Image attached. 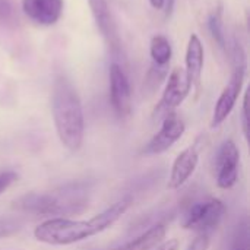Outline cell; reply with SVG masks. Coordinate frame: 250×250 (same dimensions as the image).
<instances>
[{
  "mask_svg": "<svg viewBox=\"0 0 250 250\" xmlns=\"http://www.w3.org/2000/svg\"><path fill=\"white\" fill-rule=\"evenodd\" d=\"M133 196H125L89 220L50 218L34 230V237L40 243L50 246H69L94 237L110 229L132 207Z\"/></svg>",
  "mask_w": 250,
  "mask_h": 250,
  "instance_id": "cell-1",
  "label": "cell"
},
{
  "mask_svg": "<svg viewBox=\"0 0 250 250\" xmlns=\"http://www.w3.org/2000/svg\"><path fill=\"white\" fill-rule=\"evenodd\" d=\"M51 113L62 145L72 152L79 151L85 136L83 108L75 85L64 75L56 76L53 82Z\"/></svg>",
  "mask_w": 250,
  "mask_h": 250,
  "instance_id": "cell-2",
  "label": "cell"
},
{
  "mask_svg": "<svg viewBox=\"0 0 250 250\" xmlns=\"http://www.w3.org/2000/svg\"><path fill=\"white\" fill-rule=\"evenodd\" d=\"M91 185L88 182H73L53 190L29 192L13 201V208L21 212L35 215H64L82 214L89 207Z\"/></svg>",
  "mask_w": 250,
  "mask_h": 250,
  "instance_id": "cell-3",
  "label": "cell"
},
{
  "mask_svg": "<svg viewBox=\"0 0 250 250\" xmlns=\"http://www.w3.org/2000/svg\"><path fill=\"white\" fill-rule=\"evenodd\" d=\"M231 54H233V57H231L233 70H231V75H230L227 85L224 86L223 92L220 94V97L215 103L212 119H211V127L212 129L221 126L227 120V117L234 110L237 100H239L242 89H243V83H245V78H246V67H248L246 53L239 42H234Z\"/></svg>",
  "mask_w": 250,
  "mask_h": 250,
  "instance_id": "cell-4",
  "label": "cell"
},
{
  "mask_svg": "<svg viewBox=\"0 0 250 250\" xmlns=\"http://www.w3.org/2000/svg\"><path fill=\"white\" fill-rule=\"evenodd\" d=\"M226 212L227 207L221 199L205 198L193 202L188 208L182 218V227L185 230L211 234V231L220 226Z\"/></svg>",
  "mask_w": 250,
  "mask_h": 250,
  "instance_id": "cell-5",
  "label": "cell"
},
{
  "mask_svg": "<svg viewBox=\"0 0 250 250\" xmlns=\"http://www.w3.org/2000/svg\"><path fill=\"white\" fill-rule=\"evenodd\" d=\"M192 86L183 67H176L168 75L163 97L157 104L152 117L155 120H163L166 116L176 111V108L188 98Z\"/></svg>",
  "mask_w": 250,
  "mask_h": 250,
  "instance_id": "cell-6",
  "label": "cell"
},
{
  "mask_svg": "<svg viewBox=\"0 0 250 250\" xmlns=\"http://www.w3.org/2000/svg\"><path fill=\"white\" fill-rule=\"evenodd\" d=\"M185 130H186V125L176 113L166 116L163 119L160 130L142 148V154L160 155L168 151L179 139H182V136L185 135Z\"/></svg>",
  "mask_w": 250,
  "mask_h": 250,
  "instance_id": "cell-7",
  "label": "cell"
},
{
  "mask_svg": "<svg viewBox=\"0 0 250 250\" xmlns=\"http://www.w3.org/2000/svg\"><path fill=\"white\" fill-rule=\"evenodd\" d=\"M240 151L233 139H227L221 144L217 154V174L215 180L220 189H231L239 180Z\"/></svg>",
  "mask_w": 250,
  "mask_h": 250,
  "instance_id": "cell-8",
  "label": "cell"
},
{
  "mask_svg": "<svg viewBox=\"0 0 250 250\" xmlns=\"http://www.w3.org/2000/svg\"><path fill=\"white\" fill-rule=\"evenodd\" d=\"M108 79L111 107L120 119H125L132 111V88L129 78L119 63H111Z\"/></svg>",
  "mask_w": 250,
  "mask_h": 250,
  "instance_id": "cell-9",
  "label": "cell"
},
{
  "mask_svg": "<svg viewBox=\"0 0 250 250\" xmlns=\"http://www.w3.org/2000/svg\"><path fill=\"white\" fill-rule=\"evenodd\" d=\"M204 148L202 136L195 141L193 145L183 149L174 160L170 171V179L167 183V188L171 190L180 189L195 173L198 164H199V154Z\"/></svg>",
  "mask_w": 250,
  "mask_h": 250,
  "instance_id": "cell-10",
  "label": "cell"
},
{
  "mask_svg": "<svg viewBox=\"0 0 250 250\" xmlns=\"http://www.w3.org/2000/svg\"><path fill=\"white\" fill-rule=\"evenodd\" d=\"M63 6V0H22L23 13L41 26L54 25L62 18Z\"/></svg>",
  "mask_w": 250,
  "mask_h": 250,
  "instance_id": "cell-11",
  "label": "cell"
},
{
  "mask_svg": "<svg viewBox=\"0 0 250 250\" xmlns=\"http://www.w3.org/2000/svg\"><path fill=\"white\" fill-rule=\"evenodd\" d=\"M166 234H167V223L157 221L151 227L139 233L136 237L111 250H152L164 242Z\"/></svg>",
  "mask_w": 250,
  "mask_h": 250,
  "instance_id": "cell-12",
  "label": "cell"
},
{
  "mask_svg": "<svg viewBox=\"0 0 250 250\" xmlns=\"http://www.w3.org/2000/svg\"><path fill=\"white\" fill-rule=\"evenodd\" d=\"M204 57H205L204 45H202L199 37L196 34H192L189 37V42H188V48H186V59H185V62H186L185 72L188 75V79H189L192 88L199 86L202 70H204V60H205Z\"/></svg>",
  "mask_w": 250,
  "mask_h": 250,
  "instance_id": "cell-13",
  "label": "cell"
},
{
  "mask_svg": "<svg viewBox=\"0 0 250 250\" xmlns=\"http://www.w3.org/2000/svg\"><path fill=\"white\" fill-rule=\"evenodd\" d=\"M88 3L94 16V21L97 23V28L101 31L104 37H110L113 31V25H111V15H110L107 0H88Z\"/></svg>",
  "mask_w": 250,
  "mask_h": 250,
  "instance_id": "cell-14",
  "label": "cell"
},
{
  "mask_svg": "<svg viewBox=\"0 0 250 250\" xmlns=\"http://www.w3.org/2000/svg\"><path fill=\"white\" fill-rule=\"evenodd\" d=\"M149 53H151L154 64L168 66L171 56H173V50H171V44H170L168 38L166 35H160V34L152 37L151 45H149Z\"/></svg>",
  "mask_w": 250,
  "mask_h": 250,
  "instance_id": "cell-15",
  "label": "cell"
},
{
  "mask_svg": "<svg viewBox=\"0 0 250 250\" xmlns=\"http://www.w3.org/2000/svg\"><path fill=\"white\" fill-rule=\"evenodd\" d=\"M250 249V233L249 220L245 217L236 227L230 250H249Z\"/></svg>",
  "mask_w": 250,
  "mask_h": 250,
  "instance_id": "cell-16",
  "label": "cell"
},
{
  "mask_svg": "<svg viewBox=\"0 0 250 250\" xmlns=\"http://www.w3.org/2000/svg\"><path fill=\"white\" fill-rule=\"evenodd\" d=\"M208 28H209V32L212 34L214 40L217 41V44L221 48H226V38L223 34V10H221V6L211 13L209 19H208Z\"/></svg>",
  "mask_w": 250,
  "mask_h": 250,
  "instance_id": "cell-17",
  "label": "cell"
},
{
  "mask_svg": "<svg viewBox=\"0 0 250 250\" xmlns=\"http://www.w3.org/2000/svg\"><path fill=\"white\" fill-rule=\"evenodd\" d=\"M16 19V9L13 0H0V25H12Z\"/></svg>",
  "mask_w": 250,
  "mask_h": 250,
  "instance_id": "cell-18",
  "label": "cell"
},
{
  "mask_svg": "<svg viewBox=\"0 0 250 250\" xmlns=\"http://www.w3.org/2000/svg\"><path fill=\"white\" fill-rule=\"evenodd\" d=\"M211 245V234L208 233H196V236L192 239L186 250H208Z\"/></svg>",
  "mask_w": 250,
  "mask_h": 250,
  "instance_id": "cell-19",
  "label": "cell"
},
{
  "mask_svg": "<svg viewBox=\"0 0 250 250\" xmlns=\"http://www.w3.org/2000/svg\"><path fill=\"white\" fill-rule=\"evenodd\" d=\"M242 130L246 138L249 139V91L245 92L243 97V105H242Z\"/></svg>",
  "mask_w": 250,
  "mask_h": 250,
  "instance_id": "cell-20",
  "label": "cell"
},
{
  "mask_svg": "<svg viewBox=\"0 0 250 250\" xmlns=\"http://www.w3.org/2000/svg\"><path fill=\"white\" fill-rule=\"evenodd\" d=\"M16 182H18V173H15L12 170L0 171V195L4 193Z\"/></svg>",
  "mask_w": 250,
  "mask_h": 250,
  "instance_id": "cell-21",
  "label": "cell"
},
{
  "mask_svg": "<svg viewBox=\"0 0 250 250\" xmlns=\"http://www.w3.org/2000/svg\"><path fill=\"white\" fill-rule=\"evenodd\" d=\"M179 249V242L177 240H167L163 242L161 245H158L155 249L152 250H177Z\"/></svg>",
  "mask_w": 250,
  "mask_h": 250,
  "instance_id": "cell-22",
  "label": "cell"
},
{
  "mask_svg": "<svg viewBox=\"0 0 250 250\" xmlns=\"http://www.w3.org/2000/svg\"><path fill=\"white\" fill-rule=\"evenodd\" d=\"M149 3L154 9H161L166 4V0H149Z\"/></svg>",
  "mask_w": 250,
  "mask_h": 250,
  "instance_id": "cell-23",
  "label": "cell"
}]
</instances>
